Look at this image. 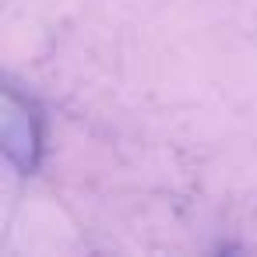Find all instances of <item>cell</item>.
Wrapping results in <instances>:
<instances>
[{"label": "cell", "instance_id": "cell-1", "mask_svg": "<svg viewBox=\"0 0 257 257\" xmlns=\"http://www.w3.org/2000/svg\"><path fill=\"white\" fill-rule=\"evenodd\" d=\"M4 152L22 173H32L43 152V120L32 99H22L15 88L4 92Z\"/></svg>", "mask_w": 257, "mask_h": 257}]
</instances>
